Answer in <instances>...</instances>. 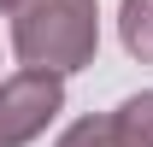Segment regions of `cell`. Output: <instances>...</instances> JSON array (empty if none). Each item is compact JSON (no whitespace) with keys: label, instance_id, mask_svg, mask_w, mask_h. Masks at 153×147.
Listing matches in <instances>:
<instances>
[{"label":"cell","instance_id":"4","mask_svg":"<svg viewBox=\"0 0 153 147\" xmlns=\"http://www.w3.org/2000/svg\"><path fill=\"white\" fill-rule=\"evenodd\" d=\"M118 36L130 47V59L153 65V0H124L118 6Z\"/></svg>","mask_w":153,"mask_h":147},{"label":"cell","instance_id":"1","mask_svg":"<svg viewBox=\"0 0 153 147\" xmlns=\"http://www.w3.org/2000/svg\"><path fill=\"white\" fill-rule=\"evenodd\" d=\"M100 47L94 0H18L12 6V53L36 71H82Z\"/></svg>","mask_w":153,"mask_h":147},{"label":"cell","instance_id":"2","mask_svg":"<svg viewBox=\"0 0 153 147\" xmlns=\"http://www.w3.org/2000/svg\"><path fill=\"white\" fill-rule=\"evenodd\" d=\"M65 106V76L59 71H36L24 65L18 76L0 82V147H24L59 118Z\"/></svg>","mask_w":153,"mask_h":147},{"label":"cell","instance_id":"3","mask_svg":"<svg viewBox=\"0 0 153 147\" xmlns=\"http://www.w3.org/2000/svg\"><path fill=\"white\" fill-rule=\"evenodd\" d=\"M59 147H153V88L130 94L106 118H76L59 135Z\"/></svg>","mask_w":153,"mask_h":147},{"label":"cell","instance_id":"5","mask_svg":"<svg viewBox=\"0 0 153 147\" xmlns=\"http://www.w3.org/2000/svg\"><path fill=\"white\" fill-rule=\"evenodd\" d=\"M12 6H18V0H0V12H12Z\"/></svg>","mask_w":153,"mask_h":147}]
</instances>
